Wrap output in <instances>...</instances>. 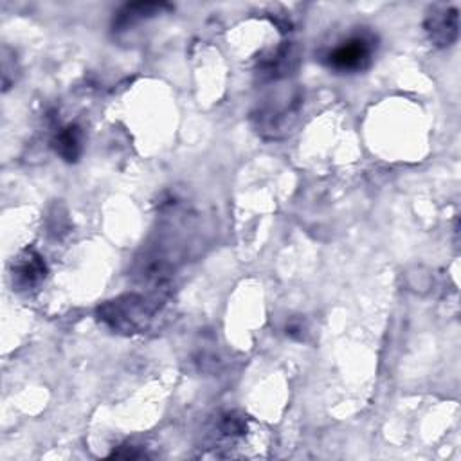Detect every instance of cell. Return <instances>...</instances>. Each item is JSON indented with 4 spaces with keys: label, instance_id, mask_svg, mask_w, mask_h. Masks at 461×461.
<instances>
[{
    "label": "cell",
    "instance_id": "3957f363",
    "mask_svg": "<svg viewBox=\"0 0 461 461\" xmlns=\"http://www.w3.org/2000/svg\"><path fill=\"white\" fill-rule=\"evenodd\" d=\"M459 16L456 7H432L425 18V31L438 47H448L457 40Z\"/></svg>",
    "mask_w": 461,
    "mask_h": 461
},
{
    "label": "cell",
    "instance_id": "6da1fadb",
    "mask_svg": "<svg viewBox=\"0 0 461 461\" xmlns=\"http://www.w3.org/2000/svg\"><path fill=\"white\" fill-rule=\"evenodd\" d=\"M99 319L121 333H135L151 319L149 304L139 295H124L99 306Z\"/></svg>",
    "mask_w": 461,
    "mask_h": 461
},
{
    "label": "cell",
    "instance_id": "277c9868",
    "mask_svg": "<svg viewBox=\"0 0 461 461\" xmlns=\"http://www.w3.org/2000/svg\"><path fill=\"white\" fill-rule=\"evenodd\" d=\"M45 263L34 250L23 252L13 265V281L18 288H32L45 277Z\"/></svg>",
    "mask_w": 461,
    "mask_h": 461
},
{
    "label": "cell",
    "instance_id": "7a4b0ae2",
    "mask_svg": "<svg viewBox=\"0 0 461 461\" xmlns=\"http://www.w3.org/2000/svg\"><path fill=\"white\" fill-rule=\"evenodd\" d=\"M375 36L355 32L324 54V63L337 72H360L369 67L375 54Z\"/></svg>",
    "mask_w": 461,
    "mask_h": 461
},
{
    "label": "cell",
    "instance_id": "5b68a950",
    "mask_svg": "<svg viewBox=\"0 0 461 461\" xmlns=\"http://www.w3.org/2000/svg\"><path fill=\"white\" fill-rule=\"evenodd\" d=\"M171 7L164 2H135V4H126L115 16L113 20V29L124 31L133 27L135 23L153 18L160 14L162 11H169Z\"/></svg>",
    "mask_w": 461,
    "mask_h": 461
},
{
    "label": "cell",
    "instance_id": "8992f818",
    "mask_svg": "<svg viewBox=\"0 0 461 461\" xmlns=\"http://www.w3.org/2000/svg\"><path fill=\"white\" fill-rule=\"evenodd\" d=\"M54 149L67 162H74L79 158L83 151V131L76 124H67L54 135Z\"/></svg>",
    "mask_w": 461,
    "mask_h": 461
}]
</instances>
